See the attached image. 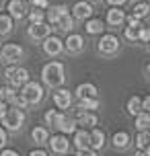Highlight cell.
<instances>
[{
    "label": "cell",
    "mask_w": 150,
    "mask_h": 156,
    "mask_svg": "<svg viewBox=\"0 0 150 156\" xmlns=\"http://www.w3.org/2000/svg\"><path fill=\"white\" fill-rule=\"evenodd\" d=\"M123 23H126V10L121 6H111L107 10V15H105V25H109V27H121Z\"/></svg>",
    "instance_id": "e0dca14e"
},
{
    "label": "cell",
    "mask_w": 150,
    "mask_h": 156,
    "mask_svg": "<svg viewBox=\"0 0 150 156\" xmlns=\"http://www.w3.org/2000/svg\"><path fill=\"white\" fill-rule=\"evenodd\" d=\"M49 33H52V25H48L45 21L43 23H29V27H27V37L33 41H41Z\"/></svg>",
    "instance_id": "7c38bea8"
},
{
    "label": "cell",
    "mask_w": 150,
    "mask_h": 156,
    "mask_svg": "<svg viewBox=\"0 0 150 156\" xmlns=\"http://www.w3.org/2000/svg\"><path fill=\"white\" fill-rule=\"evenodd\" d=\"M6 10H8V16L12 21H23L25 16H27V4H25V0H8Z\"/></svg>",
    "instance_id": "9a60e30c"
},
{
    "label": "cell",
    "mask_w": 150,
    "mask_h": 156,
    "mask_svg": "<svg viewBox=\"0 0 150 156\" xmlns=\"http://www.w3.org/2000/svg\"><path fill=\"white\" fill-rule=\"evenodd\" d=\"M76 156H99V150L87 146V148H80L78 152H76Z\"/></svg>",
    "instance_id": "e575fe53"
},
{
    "label": "cell",
    "mask_w": 150,
    "mask_h": 156,
    "mask_svg": "<svg viewBox=\"0 0 150 156\" xmlns=\"http://www.w3.org/2000/svg\"><path fill=\"white\" fill-rule=\"evenodd\" d=\"M84 23V31L88 35H101L107 27H105V21L103 19H97V16H88L87 21H82Z\"/></svg>",
    "instance_id": "ffe728a7"
},
{
    "label": "cell",
    "mask_w": 150,
    "mask_h": 156,
    "mask_svg": "<svg viewBox=\"0 0 150 156\" xmlns=\"http://www.w3.org/2000/svg\"><path fill=\"white\" fill-rule=\"evenodd\" d=\"M70 146H74L76 150L87 148V146H88V129H84V127H76V129H74V133H72Z\"/></svg>",
    "instance_id": "44dd1931"
},
{
    "label": "cell",
    "mask_w": 150,
    "mask_h": 156,
    "mask_svg": "<svg viewBox=\"0 0 150 156\" xmlns=\"http://www.w3.org/2000/svg\"><path fill=\"white\" fill-rule=\"evenodd\" d=\"M52 99H54L55 109H60V111H66L72 107V90H68V88H62V86L54 88Z\"/></svg>",
    "instance_id": "30bf717a"
},
{
    "label": "cell",
    "mask_w": 150,
    "mask_h": 156,
    "mask_svg": "<svg viewBox=\"0 0 150 156\" xmlns=\"http://www.w3.org/2000/svg\"><path fill=\"white\" fill-rule=\"evenodd\" d=\"M134 156H150V146H146L144 150H136Z\"/></svg>",
    "instance_id": "ee69618b"
},
{
    "label": "cell",
    "mask_w": 150,
    "mask_h": 156,
    "mask_svg": "<svg viewBox=\"0 0 150 156\" xmlns=\"http://www.w3.org/2000/svg\"><path fill=\"white\" fill-rule=\"evenodd\" d=\"M8 88H10V86H0V101H4L6 103V97H8Z\"/></svg>",
    "instance_id": "60d3db41"
},
{
    "label": "cell",
    "mask_w": 150,
    "mask_h": 156,
    "mask_svg": "<svg viewBox=\"0 0 150 156\" xmlns=\"http://www.w3.org/2000/svg\"><path fill=\"white\" fill-rule=\"evenodd\" d=\"M58 117H60V109H48L45 113H43V121H45V125H52V127H55Z\"/></svg>",
    "instance_id": "1f68e13d"
},
{
    "label": "cell",
    "mask_w": 150,
    "mask_h": 156,
    "mask_svg": "<svg viewBox=\"0 0 150 156\" xmlns=\"http://www.w3.org/2000/svg\"><path fill=\"white\" fill-rule=\"evenodd\" d=\"M142 101V111H150V97H140Z\"/></svg>",
    "instance_id": "b9f144b4"
},
{
    "label": "cell",
    "mask_w": 150,
    "mask_h": 156,
    "mask_svg": "<svg viewBox=\"0 0 150 156\" xmlns=\"http://www.w3.org/2000/svg\"><path fill=\"white\" fill-rule=\"evenodd\" d=\"M55 129H58L60 133L72 136L74 129H76V121H74V117L68 115L66 111H60V117H58V121H55Z\"/></svg>",
    "instance_id": "5bb4252c"
},
{
    "label": "cell",
    "mask_w": 150,
    "mask_h": 156,
    "mask_svg": "<svg viewBox=\"0 0 150 156\" xmlns=\"http://www.w3.org/2000/svg\"><path fill=\"white\" fill-rule=\"evenodd\" d=\"M64 41V51H68V54H82L84 49H87V41L82 35L78 33H68V37L62 39Z\"/></svg>",
    "instance_id": "9c48e42d"
},
{
    "label": "cell",
    "mask_w": 150,
    "mask_h": 156,
    "mask_svg": "<svg viewBox=\"0 0 150 156\" xmlns=\"http://www.w3.org/2000/svg\"><path fill=\"white\" fill-rule=\"evenodd\" d=\"M15 27V21L8 16V12H0V37L2 35H8Z\"/></svg>",
    "instance_id": "83f0119b"
},
{
    "label": "cell",
    "mask_w": 150,
    "mask_h": 156,
    "mask_svg": "<svg viewBox=\"0 0 150 156\" xmlns=\"http://www.w3.org/2000/svg\"><path fill=\"white\" fill-rule=\"evenodd\" d=\"M25 55V49L19 43H4V45H0V60L4 64H16L21 58Z\"/></svg>",
    "instance_id": "8992f818"
},
{
    "label": "cell",
    "mask_w": 150,
    "mask_h": 156,
    "mask_svg": "<svg viewBox=\"0 0 150 156\" xmlns=\"http://www.w3.org/2000/svg\"><path fill=\"white\" fill-rule=\"evenodd\" d=\"M48 138H49V129L48 127H43V125H35L31 129V140L37 144V146H43V144H48Z\"/></svg>",
    "instance_id": "cb8c5ba5"
},
{
    "label": "cell",
    "mask_w": 150,
    "mask_h": 156,
    "mask_svg": "<svg viewBox=\"0 0 150 156\" xmlns=\"http://www.w3.org/2000/svg\"><path fill=\"white\" fill-rule=\"evenodd\" d=\"M0 6H2V0H0Z\"/></svg>",
    "instance_id": "7dc6e473"
},
{
    "label": "cell",
    "mask_w": 150,
    "mask_h": 156,
    "mask_svg": "<svg viewBox=\"0 0 150 156\" xmlns=\"http://www.w3.org/2000/svg\"><path fill=\"white\" fill-rule=\"evenodd\" d=\"M8 111V103H4V101H0V119L4 117V113Z\"/></svg>",
    "instance_id": "7bdbcfd3"
},
{
    "label": "cell",
    "mask_w": 150,
    "mask_h": 156,
    "mask_svg": "<svg viewBox=\"0 0 150 156\" xmlns=\"http://www.w3.org/2000/svg\"><path fill=\"white\" fill-rule=\"evenodd\" d=\"M25 19H29V23H43L45 21V10L33 6L31 10H27V16Z\"/></svg>",
    "instance_id": "4dcf8cb0"
},
{
    "label": "cell",
    "mask_w": 150,
    "mask_h": 156,
    "mask_svg": "<svg viewBox=\"0 0 150 156\" xmlns=\"http://www.w3.org/2000/svg\"><path fill=\"white\" fill-rule=\"evenodd\" d=\"M130 15L136 16V19H140V21H144V19L150 15L148 0H138V2H134V6H132V12H130Z\"/></svg>",
    "instance_id": "603a6c76"
},
{
    "label": "cell",
    "mask_w": 150,
    "mask_h": 156,
    "mask_svg": "<svg viewBox=\"0 0 150 156\" xmlns=\"http://www.w3.org/2000/svg\"><path fill=\"white\" fill-rule=\"evenodd\" d=\"M138 29H140V27H138ZM138 29H134V27H126V29H123V37L127 39V41H138Z\"/></svg>",
    "instance_id": "836d02e7"
},
{
    "label": "cell",
    "mask_w": 150,
    "mask_h": 156,
    "mask_svg": "<svg viewBox=\"0 0 150 156\" xmlns=\"http://www.w3.org/2000/svg\"><path fill=\"white\" fill-rule=\"evenodd\" d=\"M105 144H107V133L103 132L101 127H91L88 129V146L95 150H103L105 148Z\"/></svg>",
    "instance_id": "2e32d148"
},
{
    "label": "cell",
    "mask_w": 150,
    "mask_h": 156,
    "mask_svg": "<svg viewBox=\"0 0 150 156\" xmlns=\"http://www.w3.org/2000/svg\"><path fill=\"white\" fill-rule=\"evenodd\" d=\"M29 156H49V154H48V150H43V148H33L29 152Z\"/></svg>",
    "instance_id": "ab89813d"
},
{
    "label": "cell",
    "mask_w": 150,
    "mask_h": 156,
    "mask_svg": "<svg viewBox=\"0 0 150 156\" xmlns=\"http://www.w3.org/2000/svg\"><path fill=\"white\" fill-rule=\"evenodd\" d=\"M119 49H121V39L117 35H113V33H101V39H99V43H97V51L105 58H113V55L119 54Z\"/></svg>",
    "instance_id": "277c9868"
},
{
    "label": "cell",
    "mask_w": 150,
    "mask_h": 156,
    "mask_svg": "<svg viewBox=\"0 0 150 156\" xmlns=\"http://www.w3.org/2000/svg\"><path fill=\"white\" fill-rule=\"evenodd\" d=\"M93 12H95V8H93V4L87 2V0L76 2V4L72 6V10H70V15H72L74 21H87L88 16H93Z\"/></svg>",
    "instance_id": "4fadbf2b"
},
{
    "label": "cell",
    "mask_w": 150,
    "mask_h": 156,
    "mask_svg": "<svg viewBox=\"0 0 150 156\" xmlns=\"http://www.w3.org/2000/svg\"><path fill=\"white\" fill-rule=\"evenodd\" d=\"M134 125L138 132L142 129H150V111H140L134 115Z\"/></svg>",
    "instance_id": "4316f807"
},
{
    "label": "cell",
    "mask_w": 150,
    "mask_h": 156,
    "mask_svg": "<svg viewBox=\"0 0 150 156\" xmlns=\"http://www.w3.org/2000/svg\"><path fill=\"white\" fill-rule=\"evenodd\" d=\"M111 144H113V148L115 150H126L132 146V133L130 132H115L113 133V138H111Z\"/></svg>",
    "instance_id": "d6986e66"
},
{
    "label": "cell",
    "mask_w": 150,
    "mask_h": 156,
    "mask_svg": "<svg viewBox=\"0 0 150 156\" xmlns=\"http://www.w3.org/2000/svg\"><path fill=\"white\" fill-rule=\"evenodd\" d=\"M48 144L52 152L54 154H66V152H70V140H68V136L66 133H55V136H49L48 138Z\"/></svg>",
    "instance_id": "8fae6325"
},
{
    "label": "cell",
    "mask_w": 150,
    "mask_h": 156,
    "mask_svg": "<svg viewBox=\"0 0 150 156\" xmlns=\"http://www.w3.org/2000/svg\"><path fill=\"white\" fill-rule=\"evenodd\" d=\"M66 80V68L62 62H48L41 68V82L49 88H58Z\"/></svg>",
    "instance_id": "6da1fadb"
},
{
    "label": "cell",
    "mask_w": 150,
    "mask_h": 156,
    "mask_svg": "<svg viewBox=\"0 0 150 156\" xmlns=\"http://www.w3.org/2000/svg\"><path fill=\"white\" fill-rule=\"evenodd\" d=\"M0 45H2V43H0Z\"/></svg>",
    "instance_id": "681fc988"
},
{
    "label": "cell",
    "mask_w": 150,
    "mask_h": 156,
    "mask_svg": "<svg viewBox=\"0 0 150 156\" xmlns=\"http://www.w3.org/2000/svg\"><path fill=\"white\" fill-rule=\"evenodd\" d=\"M126 111L132 117H134L136 113H140V111H142V101H140V97H136V94H134V97H130L127 103H126Z\"/></svg>",
    "instance_id": "f1b7e54d"
},
{
    "label": "cell",
    "mask_w": 150,
    "mask_h": 156,
    "mask_svg": "<svg viewBox=\"0 0 150 156\" xmlns=\"http://www.w3.org/2000/svg\"><path fill=\"white\" fill-rule=\"evenodd\" d=\"M132 2H138V0H132Z\"/></svg>",
    "instance_id": "c3c4849f"
},
{
    "label": "cell",
    "mask_w": 150,
    "mask_h": 156,
    "mask_svg": "<svg viewBox=\"0 0 150 156\" xmlns=\"http://www.w3.org/2000/svg\"><path fill=\"white\" fill-rule=\"evenodd\" d=\"M41 49H43V54L49 55V58H58V55L64 51V41L58 35H52L49 33L45 39H41Z\"/></svg>",
    "instance_id": "52a82bcc"
},
{
    "label": "cell",
    "mask_w": 150,
    "mask_h": 156,
    "mask_svg": "<svg viewBox=\"0 0 150 156\" xmlns=\"http://www.w3.org/2000/svg\"><path fill=\"white\" fill-rule=\"evenodd\" d=\"M6 144H8V132L2 127V125H0V150L4 148Z\"/></svg>",
    "instance_id": "8d00e7d4"
},
{
    "label": "cell",
    "mask_w": 150,
    "mask_h": 156,
    "mask_svg": "<svg viewBox=\"0 0 150 156\" xmlns=\"http://www.w3.org/2000/svg\"><path fill=\"white\" fill-rule=\"evenodd\" d=\"M19 93H21L23 101L27 103V107H29V105H39V103L43 101L45 90H43V84H41V82H35V80L29 78V80L19 88Z\"/></svg>",
    "instance_id": "7a4b0ae2"
},
{
    "label": "cell",
    "mask_w": 150,
    "mask_h": 156,
    "mask_svg": "<svg viewBox=\"0 0 150 156\" xmlns=\"http://www.w3.org/2000/svg\"><path fill=\"white\" fill-rule=\"evenodd\" d=\"M74 19H72V15L70 12H66V15H62L60 19H58V23L54 25L58 31H62V33H70V31H74Z\"/></svg>",
    "instance_id": "d4e9b609"
},
{
    "label": "cell",
    "mask_w": 150,
    "mask_h": 156,
    "mask_svg": "<svg viewBox=\"0 0 150 156\" xmlns=\"http://www.w3.org/2000/svg\"><path fill=\"white\" fill-rule=\"evenodd\" d=\"M74 121H76V127H84V129H91L99 125V115L95 111H82V109H74Z\"/></svg>",
    "instance_id": "ba28073f"
},
{
    "label": "cell",
    "mask_w": 150,
    "mask_h": 156,
    "mask_svg": "<svg viewBox=\"0 0 150 156\" xmlns=\"http://www.w3.org/2000/svg\"><path fill=\"white\" fill-rule=\"evenodd\" d=\"M62 156H72V154H70V152H66V154H62Z\"/></svg>",
    "instance_id": "bcb514c9"
},
{
    "label": "cell",
    "mask_w": 150,
    "mask_h": 156,
    "mask_svg": "<svg viewBox=\"0 0 150 156\" xmlns=\"http://www.w3.org/2000/svg\"><path fill=\"white\" fill-rule=\"evenodd\" d=\"M4 76H6L8 86H12V88H21V86L29 80V70H27V68H23V66L10 64L6 70H4Z\"/></svg>",
    "instance_id": "5b68a950"
},
{
    "label": "cell",
    "mask_w": 150,
    "mask_h": 156,
    "mask_svg": "<svg viewBox=\"0 0 150 156\" xmlns=\"http://www.w3.org/2000/svg\"><path fill=\"white\" fill-rule=\"evenodd\" d=\"M0 156H21V154H19L16 150H12V148H6V146H4V148L0 150Z\"/></svg>",
    "instance_id": "f35d334b"
},
{
    "label": "cell",
    "mask_w": 150,
    "mask_h": 156,
    "mask_svg": "<svg viewBox=\"0 0 150 156\" xmlns=\"http://www.w3.org/2000/svg\"><path fill=\"white\" fill-rule=\"evenodd\" d=\"M126 23H127V27L138 29V27L142 25V21H140V19H136V16H132V15H126Z\"/></svg>",
    "instance_id": "d590c367"
},
{
    "label": "cell",
    "mask_w": 150,
    "mask_h": 156,
    "mask_svg": "<svg viewBox=\"0 0 150 156\" xmlns=\"http://www.w3.org/2000/svg\"><path fill=\"white\" fill-rule=\"evenodd\" d=\"M148 41H150V27L142 23L138 29V43H148Z\"/></svg>",
    "instance_id": "d6a6232c"
},
{
    "label": "cell",
    "mask_w": 150,
    "mask_h": 156,
    "mask_svg": "<svg viewBox=\"0 0 150 156\" xmlns=\"http://www.w3.org/2000/svg\"><path fill=\"white\" fill-rule=\"evenodd\" d=\"M127 0H107V4H111V6H123Z\"/></svg>",
    "instance_id": "f6af8a7d"
},
{
    "label": "cell",
    "mask_w": 150,
    "mask_h": 156,
    "mask_svg": "<svg viewBox=\"0 0 150 156\" xmlns=\"http://www.w3.org/2000/svg\"><path fill=\"white\" fill-rule=\"evenodd\" d=\"M97 93H99V88L93 82H80L72 94H76V99H84V97H97Z\"/></svg>",
    "instance_id": "7402d4cb"
},
{
    "label": "cell",
    "mask_w": 150,
    "mask_h": 156,
    "mask_svg": "<svg viewBox=\"0 0 150 156\" xmlns=\"http://www.w3.org/2000/svg\"><path fill=\"white\" fill-rule=\"evenodd\" d=\"M99 97H84V99H78L76 103V109H82V111H97L99 109Z\"/></svg>",
    "instance_id": "484cf974"
},
{
    "label": "cell",
    "mask_w": 150,
    "mask_h": 156,
    "mask_svg": "<svg viewBox=\"0 0 150 156\" xmlns=\"http://www.w3.org/2000/svg\"><path fill=\"white\" fill-rule=\"evenodd\" d=\"M0 121H2V127H4L6 132H21L25 121H27V115H25L23 109L8 105V111L4 113V117H2Z\"/></svg>",
    "instance_id": "3957f363"
},
{
    "label": "cell",
    "mask_w": 150,
    "mask_h": 156,
    "mask_svg": "<svg viewBox=\"0 0 150 156\" xmlns=\"http://www.w3.org/2000/svg\"><path fill=\"white\" fill-rule=\"evenodd\" d=\"M45 10H48V12H45V23L55 25L60 16L68 12V6H66V4H52V6H48Z\"/></svg>",
    "instance_id": "ac0fdd59"
},
{
    "label": "cell",
    "mask_w": 150,
    "mask_h": 156,
    "mask_svg": "<svg viewBox=\"0 0 150 156\" xmlns=\"http://www.w3.org/2000/svg\"><path fill=\"white\" fill-rule=\"evenodd\" d=\"M134 146L138 150H144L146 146H150V132H148V129L138 132V136H136V140H134Z\"/></svg>",
    "instance_id": "f546056e"
},
{
    "label": "cell",
    "mask_w": 150,
    "mask_h": 156,
    "mask_svg": "<svg viewBox=\"0 0 150 156\" xmlns=\"http://www.w3.org/2000/svg\"><path fill=\"white\" fill-rule=\"evenodd\" d=\"M31 6H35V8H45L49 6V0H31Z\"/></svg>",
    "instance_id": "74e56055"
}]
</instances>
